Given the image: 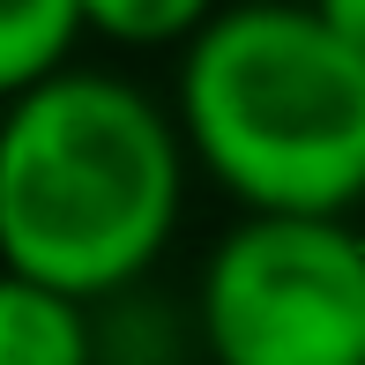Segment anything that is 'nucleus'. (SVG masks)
Here are the masks:
<instances>
[{
    "instance_id": "1",
    "label": "nucleus",
    "mask_w": 365,
    "mask_h": 365,
    "mask_svg": "<svg viewBox=\"0 0 365 365\" xmlns=\"http://www.w3.org/2000/svg\"><path fill=\"white\" fill-rule=\"evenodd\" d=\"M179 112L135 82L68 68L8 97L0 120V261L68 298H127L187 209Z\"/></svg>"
},
{
    "instance_id": "2",
    "label": "nucleus",
    "mask_w": 365,
    "mask_h": 365,
    "mask_svg": "<svg viewBox=\"0 0 365 365\" xmlns=\"http://www.w3.org/2000/svg\"><path fill=\"white\" fill-rule=\"evenodd\" d=\"M179 135L246 217L365 202V45L313 0H231L179 60Z\"/></svg>"
},
{
    "instance_id": "3",
    "label": "nucleus",
    "mask_w": 365,
    "mask_h": 365,
    "mask_svg": "<svg viewBox=\"0 0 365 365\" xmlns=\"http://www.w3.org/2000/svg\"><path fill=\"white\" fill-rule=\"evenodd\" d=\"M209 365H365V239L351 217H246L194 291Z\"/></svg>"
},
{
    "instance_id": "4",
    "label": "nucleus",
    "mask_w": 365,
    "mask_h": 365,
    "mask_svg": "<svg viewBox=\"0 0 365 365\" xmlns=\"http://www.w3.org/2000/svg\"><path fill=\"white\" fill-rule=\"evenodd\" d=\"M0 365H105L97 306L30 276H0Z\"/></svg>"
},
{
    "instance_id": "5",
    "label": "nucleus",
    "mask_w": 365,
    "mask_h": 365,
    "mask_svg": "<svg viewBox=\"0 0 365 365\" xmlns=\"http://www.w3.org/2000/svg\"><path fill=\"white\" fill-rule=\"evenodd\" d=\"M82 38H90L82 0H0V90L15 97L45 75H68Z\"/></svg>"
},
{
    "instance_id": "6",
    "label": "nucleus",
    "mask_w": 365,
    "mask_h": 365,
    "mask_svg": "<svg viewBox=\"0 0 365 365\" xmlns=\"http://www.w3.org/2000/svg\"><path fill=\"white\" fill-rule=\"evenodd\" d=\"M82 8H90V38L105 45H135V53L179 45L187 53L231 0H82Z\"/></svg>"
},
{
    "instance_id": "7",
    "label": "nucleus",
    "mask_w": 365,
    "mask_h": 365,
    "mask_svg": "<svg viewBox=\"0 0 365 365\" xmlns=\"http://www.w3.org/2000/svg\"><path fill=\"white\" fill-rule=\"evenodd\" d=\"M313 8H321L328 23L343 30V38H358V45H365V0H313Z\"/></svg>"
}]
</instances>
